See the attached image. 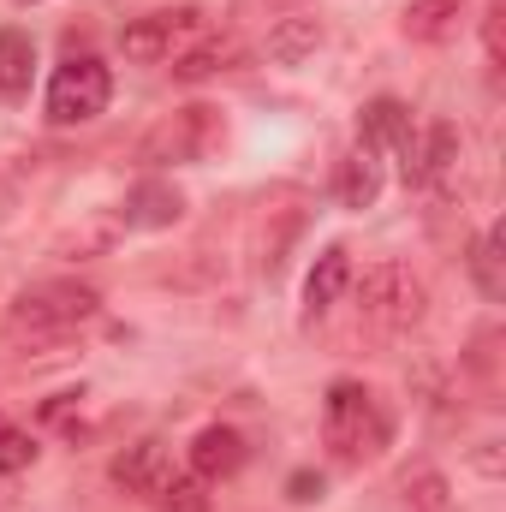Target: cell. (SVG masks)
<instances>
[{
  "mask_svg": "<svg viewBox=\"0 0 506 512\" xmlns=\"http://www.w3.org/2000/svg\"><path fill=\"white\" fill-rule=\"evenodd\" d=\"M108 96H114L108 66H102L96 54H72V60L54 66V78H48V120H54V126H84V120H96V114L108 108Z\"/></svg>",
  "mask_w": 506,
  "mask_h": 512,
  "instance_id": "cell-4",
  "label": "cell"
},
{
  "mask_svg": "<svg viewBox=\"0 0 506 512\" xmlns=\"http://www.w3.org/2000/svg\"><path fill=\"white\" fill-rule=\"evenodd\" d=\"M0 203H6V191H0Z\"/></svg>",
  "mask_w": 506,
  "mask_h": 512,
  "instance_id": "cell-26",
  "label": "cell"
},
{
  "mask_svg": "<svg viewBox=\"0 0 506 512\" xmlns=\"http://www.w3.org/2000/svg\"><path fill=\"white\" fill-rule=\"evenodd\" d=\"M274 6H298V0H274Z\"/></svg>",
  "mask_w": 506,
  "mask_h": 512,
  "instance_id": "cell-25",
  "label": "cell"
},
{
  "mask_svg": "<svg viewBox=\"0 0 506 512\" xmlns=\"http://www.w3.org/2000/svg\"><path fill=\"white\" fill-rule=\"evenodd\" d=\"M471 280H477V292L483 298H506V233L501 227H483L477 233V245H471Z\"/></svg>",
  "mask_w": 506,
  "mask_h": 512,
  "instance_id": "cell-14",
  "label": "cell"
},
{
  "mask_svg": "<svg viewBox=\"0 0 506 512\" xmlns=\"http://www.w3.org/2000/svg\"><path fill=\"white\" fill-rule=\"evenodd\" d=\"M221 131L227 126L215 108H179L173 120H161L143 137V161H203L221 149Z\"/></svg>",
  "mask_w": 506,
  "mask_h": 512,
  "instance_id": "cell-6",
  "label": "cell"
},
{
  "mask_svg": "<svg viewBox=\"0 0 506 512\" xmlns=\"http://www.w3.org/2000/svg\"><path fill=\"white\" fill-rule=\"evenodd\" d=\"M358 131H364V149H370V155H381V149H393V155H399V149L417 137V126H411V108H405V102H393V96H376V102L364 108Z\"/></svg>",
  "mask_w": 506,
  "mask_h": 512,
  "instance_id": "cell-10",
  "label": "cell"
},
{
  "mask_svg": "<svg viewBox=\"0 0 506 512\" xmlns=\"http://www.w3.org/2000/svg\"><path fill=\"white\" fill-rule=\"evenodd\" d=\"M316 495H322L316 477H292V501H316Z\"/></svg>",
  "mask_w": 506,
  "mask_h": 512,
  "instance_id": "cell-24",
  "label": "cell"
},
{
  "mask_svg": "<svg viewBox=\"0 0 506 512\" xmlns=\"http://www.w3.org/2000/svg\"><path fill=\"white\" fill-rule=\"evenodd\" d=\"M179 215H185V197H179L167 179H143V185H131L126 191L120 227H143V233H155V227H173Z\"/></svg>",
  "mask_w": 506,
  "mask_h": 512,
  "instance_id": "cell-8",
  "label": "cell"
},
{
  "mask_svg": "<svg viewBox=\"0 0 506 512\" xmlns=\"http://www.w3.org/2000/svg\"><path fill=\"white\" fill-rule=\"evenodd\" d=\"M245 465V435L239 429H227V423H209L197 441H191V471L203 477V483H215V477H233Z\"/></svg>",
  "mask_w": 506,
  "mask_h": 512,
  "instance_id": "cell-9",
  "label": "cell"
},
{
  "mask_svg": "<svg viewBox=\"0 0 506 512\" xmlns=\"http://www.w3.org/2000/svg\"><path fill=\"white\" fill-rule=\"evenodd\" d=\"M459 161V131L453 126H429V137H417V185L441 179Z\"/></svg>",
  "mask_w": 506,
  "mask_h": 512,
  "instance_id": "cell-18",
  "label": "cell"
},
{
  "mask_svg": "<svg viewBox=\"0 0 506 512\" xmlns=\"http://www.w3.org/2000/svg\"><path fill=\"white\" fill-rule=\"evenodd\" d=\"M36 72V42L24 30H0V96H24Z\"/></svg>",
  "mask_w": 506,
  "mask_h": 512,
  "instance_id": "cell-16",
  "label": "cell"
},
{
  "mask_svg": "<svg viewBox=\"0 0 506 512\" xmlns=\"http://www.w3.org/2000/svg\"><path fill=\"white\" fill-rule=\"evenodd\" d=\"M501 18H506V6H489V18H483V48H489V72H501Z\"/></svg>",
  "mask_w": 506,
  "mask_h": 512,
  "instance_id": "cell-23",
  "label": "cell"
},
{
  "mask_svg": "<svg viewBox=\"0 0 506 512\" xmlns=\"http://www.w3.org/2000/svg\"><path fill=\"white\" fill-rule=\"evenodd\" d=\"M346 286H352V251H346V245H328V251L316 256L310 280H304V304H310V316H322Z\"/></svg>",
  "mask_w": 506,
  "mask_h": 512,
  "instance_id": "cell-12",
  "label": "cell"
},
{
  "mask_svg": "<svg viewBox=\"0 0 506 512\" xmlns=\"http://www.w3.org/2000/svg\"><path fill=\"white\" fill-rule=\"evenodd\" d=\"M114 233H120V221H96V227H84V233H66L60 239V256H96V251H108L114 245Z\"/></svg>",
  "mask_w": 506,
  "mask_h": 512,
  "instance_id": "cell-22",
  "label": "cell"
},
{
  "mask_svg": "<svg viewBox=\"0 0 506 512\" xmlns=\"http://www.w3.org/2000/svg\"><path fill=\"white\" fill-rule=\"evenodd\" d=\"M24 6H30V0H24Z\"/></svg>",
  "mask_w": 506,
  "mask_h": 512,
  "instance_id": "cell-27",
  "label": "cell"
},
{
  "mask_svg": "<svg viewBox=\"0 0 506 512\" xmlns=\"http://www.w3.org/2000/svg\"><path fill=\"white\" fill-rule=\"evenodd\" d=\"M30 459H36V441H30L18 423H6V417H0V471L12 477V471H24Z\"/></svg>",
  "mask_w": 506,
  "mask_h": 512,
  "instance_id": "cell-21",
  "label": "cell"
},
{
  "mask_svg": "<svg viewBox=\"0 0 506 512\" xmlns=\"http://www.w3.org/2000/svg\"><path fill=\"white\" fill-rule=\"evenodd\" d=\"M167 477H173V459H167L161 441H137V447H126V453L114 459V483H120L126 495H143V501H155V495L167 489Z\"/></svg>",
  "mask_w": 506,
  "mask_h": 512,
  "instance_id": "cell-7",
  "label": "cell"
},
{
  "mask_svg": "<svg viewBox=\"0 0 506 512\" xmlns=\"http://www.w3.org/2000/svg\"><path fill=\"white\" fill-rule=\"evenodd\" d=\"M316 48H322V18H316V12H286V18H274V30H268V60L298 66V60H310Z\"/></svg>",
  "mask_w": 506,
  "mask_h": 512,
  "instance_id": "cell-11",
  "label": "cell"
},
{
  "mask_svg": "<svg viewBox=\"0 0 506 512\" xmlns=\"http://www.w3.org/2000/svg\"><path fill=\"white\" fill-rule=\"evenodd\" d=\"M203 30V12L197 6H167V12H149V18H131L120 30V48L137 66H161V60H179Z\"/></svg>",
  "mask_w": 506,
  "mask_h": 512,
  "instance_id": "cell-5",
  "label": "cell"
},
{
  "mask_svg": "<svg viewBox=\"0 0 506 512\" xmlns=\"http://www.w3.org/2000/svg\"><path fill=\"white\" fill-rule=\"evenodd\" d=\"M227 66H239V42H197V48H185L173 60V78L179 84H203V78H215Z\"/></svg>",
  "mask_w": 506,
  "mask_h": 512,
  "instance_id": "cell-17",
  "label": "cell"
},
{
  "mask_svg": "<svg viewBox=\"0 0 506 512\" xmlns=\"http://www.w3.org/2000/svg\"><path fill=\"white\" fill-rule=\"evenodd\" d=\"M155 501H161V512H209L203 477H167V489H161Z\"/></svg>",
  "mask_w": 506,
  "mask_h": 512,
  "instance_id": "cell-20",
  "label": "cell"
},
{
  "mask_svg": "<svg viewBox=\"0 0 506 512\" xmlns=\"http://www.w3.org/2000/svg\"><path fill=\"white\" fill-rule=\"evenodd\" d=\"M405 512H453V483L429 465L417 477H405Z\"/></svg>",
  "mask_w": 506,
  "mask_h": 512,
  "instance_id": "cell-19",
  "label": "cell"
},
{
  "mask_svg": "<svg viewBox=\"0 0 506 512\" xmlns=\"http://www.w3.org/2000/svg\"><path fill=\"white\" fill-rule=\"evenodd\" d=\"M96 316H102V292L96 286H84V280H42V286H24L12 298L0 346L6 352H48V346L72 340Z\"/></svg>",
  "mask_w": 506,
  "mask_h": 512,
  "instance_id": "cell-1",
  "label": "cell"
},
{
  "mask_svg": "<svg viewBox=\"0 0 506 512\" xmlns=\"http://www.w3.org/2000/svg\"><path fill=\"white\" fill-rule=\"evenodd\" d=\"M358 310L376 328H417L429 310V286L405 268V262H376L358 274Z\"/></svg>",
  "mask_w": 506,
  "mask_h": 512,
  "instance_id": "cell-3",
  "label": "cell"
},
{
  "mask_svg": "<svg viewBox=\"0 0 506 512\" xmlns=\"http://www.w3.org/2000/svg\"><path fill=\"white\" fill-rule=\"evenodd\" d=\"M322 435H328L334 459L381 453V441H387V417H381L376 393H370L364 382H334L328 387V405H322Z\"/></svg>",
  "mask_w": 506,
  "mask_h": 512,
  "instance_id": "cell-2",
  "label": "cell"
},
{
  "mask_svg": "<svg viewBox=\"0 0 506 512\" xmlns=\"http://www.w3.org/2000/svg\"><path fill=\"white\" fill-rule=\"evenodd\" d=\"M376 197H381V167H376V155L358 143V149L340 161V203H346V209H370Z\"/></svg>",
  "mask_w": 506,
  "mask_h": 512,
  "instance_id": "cell-15",
  "label": "cell"
},
{
  "mask_svg": "<svg viewBox=\"0 0 506 512\" xmlns=\"http://www.w3.org/2000/svg\"><path fill=\"white\" fill-rule=\"evenodd\" d=\"M459 18H465V0H411L405 18H399V30L411 42H447L459 30Z\"/></svg>",
  "mask_w": 506,
  "mask_h": 512,
  "instance_id": "cell-13",
  "label": "cell"
}]
</instances>
